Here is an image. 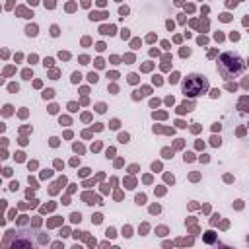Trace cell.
Here are the masks:
<instances>
[{"label":"cell","mask_w":249,"mask_h":249,"mask_svg":"<svg viewBox=\"0 0 249 249\" xmlns=\"http://www.w3.org/2000/svg\"><path fill=\"white\" fill-rule=\"evenodd\" d=\"M245 68V62L241 56L233 54V53H224L220 56V62H218V70L224 78H233L237 76L241 70Z\"/></svg>","instance_id":"cell-1"},{"label":"cell","mask_w":249,"mask_h":249,"mask_svg":"<svg viewBox=\"0 0 249 249\" xmlns=\"http://www.w3.org/2000/svg\"><path fill=\"white\" fill-rule=\"evenodd\" d=\"M206 88H208V84H206L204 76H196V74H191V76L187 78V82L183 84L185 93H187V95H191V97L200 95L202 91H206Z\"/></svg>","instance_id":"cell-2"}]
</instances>
